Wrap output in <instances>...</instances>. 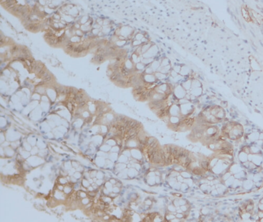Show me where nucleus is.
Segmentation results:
<instances>
[{"mask_svg": "<svg viewBox=\"0 0 263 222\" xmlns=\"http://www.w3.org/2000/svg\"><path fill=\"white\" fill-rule=\"evenodd\" d=\"M110 81H114V82H118L120 80L122 79L123 76L121 74V71H115L114 73L112 74L111 76L110 77Z\"/></svg>", "mask_w": 263, "mask_h": 222, "instance_id": "nucleus-1", "label": "nucleus"}, {"mask_svg": "<svg viewBox=\"0 0 263 222\" xmlns=\"http://www.w3.org/2000/svg\"><path fill=\"white\" fill-rule=\"evenodd\" d=\"M105 60V56L103 54H101V53H97V54L94 56V62L97 63H103V60Z\"/></svg>", "mask_w": 263, "mask_h": 222, "instance_id": "nucleus-2", "label": "nucleus"}, {"mask_svg": "<svg viewBox=\"0 0 263 222\" xmlns=\"http://www.w3.org/2000/svg\"><path fill=\"white\" fill-rule=\"evenodd\" d=\"M2 4H4V7H5L6 8L10 10L11 7L16 5V0H5V1H4V2L2 3Z\"/></svg>", "mask_w": 263, "mask_h": 222, "instance_id": "nucleus-3", "label": "nucleus"}, {"mask_svg": "<svg viewBox=\"0 0 263 222\" xmlns=\"http://www.w3.org/2000/svg\"><path fill=\"white\" fill-rule=\"evenodd\" d=\"M121 74H122L123 78H128L131 74V69H128L127 66H122L121 69Z\"/></svg>", "mask_w": 263, "mask_h": 222, "instance_id": "nucleus-4", "label": "nucleus"}, {"mask_svg": "<svg viewBox=\"0 0 263 222\" xmlns=\"http://www.w3.org/2000/svg\"><path fill=\"white\" fill-rule=\"evenodd\" d=\"M200 165L201 168L205 170V171H208L209 168H211V167H210V161H207V160L201 161Z\"/></svg>", "mask_w": 263, "mask_h": 222, "instance_id": "nucleus-5", "label": "nucleus"}, {"mask_svg": "<svg viewBox=\"0 0 263 222\" xmlns=\"http://www.w3.org/2000/svg\"><path fill=\"white\" fill-rule=\"evenodd\" d=\"M52 79H53V77H52L51 74L49 72H46L42 78L43 81H44L45 83L50 82V81H52Z\"/></svg>", "mask_w": 263, "mask_h": 222, "instance_id": "nucleus-6", "label": "nucleus"}, {"mask_svg": "<svg viewBox=\"0 0 263 222\" xmlns=\"http://www.w3.org/2000/svg\"><path fill=\"white\" fill-rule=\"evenodd\" d=\"M47 42L52 46L57 45V44H59L58 36L56 35V36L53 37L51 39L48 40Z\"/></svg>", "mask_w": 263, "mask_h": 222, "instance_id": "nucleus-7", "label": "nucleus"}, {"mask_svg": "<svg viewBox=\"0 0 263 222\" xmlns=\"http://www.w3.org/2000/svg\"><path fill=\"white\" fill-rule=\"evenodd\" d=\"M69 41H71L73 44H78V43L81 42V37L78 36V35H75V36H72Z\"/></svg>", "mask_w": 263, "mask_h": 222, "instance_id": "nucleus-8", "label": "nucleus"}, {"mask_svg": "<svg viewBox=\"0 0 263 222\" xmlns=\"http://www.w3.org/2000/svg\"><path fill=\"white\" fill-rule=\"evenodd\" d=\"M117 84L121 86V87H125V86L128 85V83H127V81L124 80V78H122V79L120 80V81H118V82H117Z\"/></svg>", "mask_w": 263, "mask_h": 222, "instance_id": "nucleus-9", "label": "nucleus"}, {"mask_svg": "<svg viewBox=\"0 0 263 222\" xmlns=\"http://www.w3.org/2000/svg\"><path fill=\"white\" fill-rule=\"evenodd\" d=\"M87 101H86L85 100H83L81 103H78V107H79L80 109H84V108L87 106Z\"/></svg>", "mask_w": 263, "mask_h": 222, "instance_id": "nucleus-10", "label": "nucleus"}, {"mask_svg": "<svg viewBox=\"0 0 263 222\" xmlns=\"http://www.w3.org/2000/svg\"><path fill=\"white\" fill-rule=\"evenodd\" d=\"M128 118L125 116H120V124H125L126 121H128Z\"/></svg>", "mask_w": 263, "mask_h": 222, "instance_id": "nucleus-11", "label": "nucleus"}, {"mask_svg": "<svg viewBox=\"0 0 263 222\" xmlns=\"http://www.w3.org/2000/svg\"><path fill=\"white\" fill-rule=\"evenodd\" d=\"M43 69H44V66H43L42 65L39 64V63H38L36 69H35V72H36V73L39 74V72H41Z\"/></svg>", "mask_w": 263, "mask_h": 222, "instance_id": "nucleus-12", "label": "nucleus"}, {"mask_svg": "<svg viewBox=\"0 0 263 222\" xmlns=\"http://www.w3.org/2000/svg\"><path fill=\"white\" fill-rule=\"evenodd\" d=\"M103 109H104V106L102 104L97 105V111L98 113H100V112H103Z\"/></svg>", "mask_w": 263, "mask_h": 222, "instance_id": "nucleus-13", "label": "nucleus"}, {"mask_svg": "<svg viewBox=\"0 0 263 222\" xmlns=\"http://www.w3.org/2000/svg\"><path fill=\"white\" fill-rule=\"evenodd\" d=\"M81 23L82 25L86 24L88 22V17L87 16H84L82 19H81Z\"/></svg>", "mask_w": 263, "mask_h": 222, "instance_id": "nucleus-14", "label": "nucleus"}, {"mask_svg": "<svg viewBox=\"0 0 263 222\" xmlns=\"http://www.w3.org/2000/svg\"><path fill=\"white\" fill-rule=\"evenodd\" d=\"M136 40L137 41H142L143 38H144V35L141 33H137V35H135Z\"/></svg>", "mask_w": 263, "mask_h": 222, "instance_id": "nucleus-15", "label": "nucleus"}, {"mask_svg": "<svg viewBox=\"0 0 263 222\" xmlns=\"http://www.w3.org/2000/svg\"><path fill=\"white\" fill-rule=\"evenodd\" d=\"M75 32H76L77 35H78V36H82L83 35H84V32H83L82 30H80V29H77L76 31H75Z\"/></svg>", "mask_w": 263, "mask_h": 222, "instance_id": "nucleus-16", "label": "nucleus"}, {"mask_svg": "<svg viewBox=\"0 0 263 222\" xmlns=\"http://www.w3.org/2000/svg\"><path fill=\"white\" fill-rule=\"evenodd\" d=\"M141 44H142L141 41H137V40H136V41H134V42H133V45H134V47H135V46H140Z\"/></svg>", "mask_w": 263, "mask_h": 222, "instance_id": "nucleus-17", "label": "nucleus"}, {"mask_svg": "<svg viewBox=\"0 0 263 222\" xmlns=\"http://www.w3.org/2000/svg\"><path fill=\"white\" fill-rule=\"evenodd\" d=\"M91 32H92V33L94 34V35H97V34H99V32H100V29L94 28Z\"/></svg>", "mask_w": 263, "mask_h": 222, "instance_id": "nucleus-18", "label": "nucleus"}, {"mask_svg": "<svg viewBox=\"0 0 263 222\" xmlns=\"http://www.w3.org/2000/svg\"><path fill=\"white\" fill-rule=\"evenodd\" d=\"M113 73H114L113 69H112L111 68H109V69H107V76L110 77V76H111L112 74H113Z\"/></svg>", "mask_w": 263, "mask_h": 222, "instance_id": "nucleus-19", "label": "nucleus"}, {"mask_svg": "<svg viewBox=\"0 0 263 222\" xmlns=\"http://www.w3.org/2000/svg\"><path fill=\"white\" fill-rule=\"evenodd\" d=\"M47 71L45 69H43L41 71V72H39V76L41 77V78H43V76H44V74L46 73V72H47Z\"/></svg>", "mask_w": 263, "mask_h": 222, "instance_id": "nucleus-20", "label": "nucleus"}, {"mask_svg": "<svg viewBox=\"0 0 263 222\" xmlns=\"http://www.w3.org/2000/svg\"><path fill=\"white\" fill-rule=\"evenodd\" d=\"M184 217V214H183V213H178V214H176V217L178 219H181L183 218V217Z\"/></svg>", "mask_w": 263, "mask_h": 222, "instance_id": "nucleus-21", "label": "nucleus"}, {"mask_svg": "<svg viewBox=\"0 0 263 222\" xmlns=\"http://www.w3.org/2000/svg\"><path fill=\"white\" fill-rule=\"evenodd\" d=\"M171 76L174 77V78H175V77L178 76V74H177L176 71H175V70L171 71Z\"/></svg>", "mask_w": 263, "mask_h": 222, "instance_id": "nucleus-22", "label": "nucleus"}, {"mask_svg": "<svg viewBox=\"0 0 263 222\" xmlns=\"http://www.w3.org/2000/svg\"><path fill=\"white\" fill-rule=\"evenodd\" d=\"M137 69H144V65L141 64V63H138V64L137 65Z\"/></svg>", "mask_w": 263, "mask_h": 222, "instance_id": "nucleus-23", "label": "nucleus"}, {"mask_svg": "<svg viewBox=\"0 0 263 222\" xmlns=\"http://www.w3.org/2000/svg\"><path fill=\"white\" fill-rule=\"evenodd\" d=\"M258 210L263 211V203H260L259 205H258Z\"/></svg>", "mask_w": 263, "mask_h": 222, "instance_id": "nucleus-24", "label": "nucleus"}, {"mask_svg": "<svg viewBox=\"0 0 263 222\" xmlns=\"http://www.w3.org/2000/svg\"><path fill=\"white\" fill-rule=\"evenodd\" d=\"M169 211H176V208H175V207L174 206H170L169 207Z\"/></svg>", "mask_w": 263, "mask_h": 222, "instance_id": "nucleus-25", "label": "nucleus"}, {"mask_svg": "<svg viewBox=\"0 0 263 222\" xmlns=\"http://www.w3.org/2000/svg\"><path fill=\"white\" fill-rule=\"evenodd\" d=\"M88 195H89L91 197H94L96 195V193L95 192H90L89 193H88Z\"/></svg>", "mask_w": 263, "mask_h": 222, "instance_id": "nucleus-26", "label": "nucleus"}, {"mask_svg": "<svg viewBox=\"0 0 263 222\" xmlns=\"http://www.w3.org/2000/svg\"><path fill=\"white\" fill-rule=\"evenodd\" d=\"M87 119L86 120V122H87V124H88V123L91 122V120H92V118H91V117H89V118H87Z\"/></svg>", "mask_w": 263, "mask_h": 222, "instance_id": "nucleus-27", "label": "nucleus"}, {"mask_svg": "<svg viewBox=\"0 0 263 222\" xmlns=\"http://www.w3.org/2000/svg\"><path fill=\"white\" fill-rule=\"evenodd\" d=\"M40 4H41V6L45 5V0H40Z\"/></svg>", "mask_w": 263, "mask_h": 222, "instance_id": "nucleus-28", "label": "nucleus"}, {"mask_svg": "<svg viewBox=\"0 0 263 222\" xmlns=\"http://www.w3.org/2000/svg\"><path fill=\"white\" fill-rule=\"evenodd\" d=\"M221 106H224H224H226H226H227L228 103H227V102L223 101V102H221Z\"/></svg>", "mask_w": 263, "mask_h": 222, "instance_id": "nucleus-29", "label": "nucleus"}, {"mask_svg": "<svg viewBox=\"0 0 263 222\" xmlns=\"http://www.w3.org/2000/svg\"><path fill=\"white\" fill-rule=\"evenodd\" d=\"M0 44H1V45H4V37L3 35L1 37V42H0Z\"/></svg>", "mask_w": 263, "mask_h": 222, "instance_id": "nucleus-30", "label": "nucleus"}, {"mask_svg": "<svg viewBox=\"0 0 263 222\" xmlns=\"http://www.w3.org/2000/svg\"><path fill=\"white\" fill-rule=\"evenodd\" d=\"M258 139L261 140H263V134L262 133H261V134H259V136H258Z\"/></svg>", "mask_w": 263, "mask_h": 222, "instance_id": "nucleus-31", "label": "nucleus"}, {"mask_svg": "<svg viewBox=\"0 0 263 222\" xmlns=\"http://www.w3.org/2000/svg\"><path fill=\"white\" fill-rule=\"evenodd\" d=\"M236 21H237L238 24H239V26H240V27H242V24L241 23L240 20H239V19H237L236 20Z\"/></svg>", "mask_w": 263, "mask_h": 222, "instance_id": "nucleus-32", "label": "nucleus"}, {"mask_svg": "<svg viewBox=\"0 0 263 222\" xmlns=\"http://www.w3.org/2000/svg\"><path fill=\"white\" fill-rule=\"evenodd\" d=\"M87 203H88L87 200L84 199V201H83V204H84V205H87Z\"/></svg>", "mask_w": 263, "mask_h": 222, "instance_id": "nucleus-33", "label": "nucleus"}, {"mask_svg": "<svg viewBox=\"0 0 263 222\" xmlns=\"http://www.w3.org/2000/svg\"><path fill=\"white\" fill-rule=\"evenodd\" d=\"M114 192H115V193H118V192H119V189H117V188H115V189H114Z\"/></svg>", "mask_w": 263, "mask_h": 222, "instance_id": "nucleus-34", "label": "nucleus"}, {"mask_svg": "<svg viewBox=\"0 0 263 222\" xmlns=\"http://www.w3.org/2000/svg\"><path fill=\"white\" fill-rule=\"evenodd\" d=\"M249 31H250V33L252 34V36H253L254 38H255V33H254V32H253V31H252V30H249Z\"/></svg>", "mask_w": 263, "mask_h": 222, "instance_id": "nucleus-35", "label": "nucleus"}, {"mask_svg": "<svg viewBox=\"0 0 263 222\" xmlns=\"http://www.w3.org/2000/svg\"><path fill=\"white\" fill-rule=\"evenodd\" d=\"M192 9H193V10H200L201 7H194V8H192Z\"/></svg>", "mask_w": 263, "mask_h": 222, "instance_id": "nucleus-36", "label": "nucleus"}, {"mask_svg": "<svg viewBox=\"0 0 263 222\" xmlns=\"http://www.w3.org/2000/svg\"><path fill=\"white\" fill-rule=\"evenodd\" d=\"M261 34H262V35H263V25H261Z\"/></svg>", "mask_w": 263, "mask_h": 222, "instance_id": "nucleus-37", "label": "nucleus"}, {"mask_svg": "<svg viewBox=\"0 0 263 222\" xmlns=\"http://www.w3.org/2000/svg\"><path fill=\"white\" fill-rule=\"evenodd\" d=\"M227 11L229 12V13H231L232 11H230V7H228Z\"/></svg>", "mask_w": 263, "mask_h": 222, "instance_id": "nucleus-38", "label": "nucleus"}, {"mask_svg": "<svg viewBox=\"0 0 263 222\" xmlns=\"http://www.w3.org/2000/svg\"><path fill=\"white\" fill-rule=\"evenodd\" d=\"M242 27H243L244 29H246V26H245V24H242Z\"/></svg>", "mask_w": 263, "mask_h": 222, "instance_id": "nucleus-39", "label": "nucleus"}, {"mask_svg": "<svg viewBox=\"0 0 263 222\" xmlns=\"http://www.w3.org/2000/svg\"><path fill=\"white\" fill-rule=\"evenodd\" d=\"M236 13L237 15H239V11H238L237 8H236Z\"/></svg>", "mask_w": 263, "mask_h": 222, "instance_id": "nucleus-40", "label": "nucleus"}, {"mask_svg": "<svg viewBox=\"0 0 263 222\" xmlns=\"http://www.w3.org/2000/svg\"><path fill=\"white\" fill-rule=\"evenodd\" d=\"M110 182H111V183H116V182H115V180H110Z\"/></svg>", "mask_w": 263, "mask_h": 222, "instance_id": "nucleus-41", "label": "nucleus"}, {"mask_svg": "<svg viewBox=\"0 0 263 222\" xmlns=\"http://www.w3.org/2000/svg\"><path fill=\"white\" fill-rule=\"evenodd\" d=\"M259 43H260V45L262 46V47H263V44H262V43H261V41H259Z\"/></svg>", "mask_w": 263, "mask_h": 222, "instance_id": "nucleus-42", "label": "nucleus"}, {"mask_svg": "<svg viewBox=\"0 0 263 222\" xmlns=\"http://www.w3.org/2000/svg\"><path fill=\"white\" fill-rule=\"evenodd\" d=\"M244 41V42L245 43V44H247V43H248V41Z\"/></svg>", "mask_w": 263, "mask_h": 222, "instance_id": "nucleus-43", "label": "nucleus"}, {"mask_svg": "<svg viewBox=\"0 0 263 222\" xmlns=\"http://www.w3.org/2000/svg\"><path fill=\"white\" fill-rule=\"evenodd\" d=\"M242 3H243V4H245V0H242Z\"/></svg>", "mask_w": 263, "mask_h": 222, "instance_id": "nucleus-44", "label": "nucleus"}, {"mask_svg": "<svg viewBox=\"0 0 263 222\" xmlns=\"http://www.w3.org/2000/svg\"><path fill=\"white\" fill-rule=\"evenodd\" d=\"M255 2H257L258 3V0H255Z\"/></svg>", "mask_w": 263, "mask_h": 222, "instance_id": "nucleus-45", "label": "nucleus"}, {"mask_svg": "<svg viewBox=\"0 0 263 222\" xmlns=\"http://www.w3.org/2000/svg\"><path fill=\"white\" fill-rule=\"evenodd\" d=\"M261 4H263V0H261Z\"/></svg>", "mask_w": 263, "mask_h": 222, "instance_id": "nucleus-46", "label": "nucleus"}]
</instances>
